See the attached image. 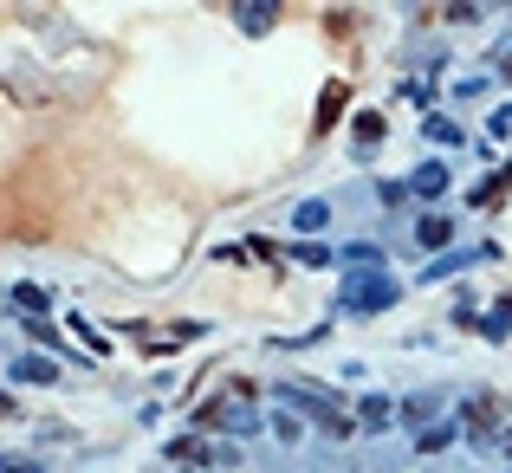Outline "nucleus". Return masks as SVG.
Segmentation results:
<instances>
[{"mask_svg":"<svg viewBox=\"0 0 512 473\" xmlns=\"http://www.w3.org/2000/svg\"><path fill=\"white\" fill-rule=\"evenodd\" d=\"M279 396H286V402H299V409H312L318 422L331 428V435H350V409H344L338 396H325V389H318V383H286V389H279Z\"/></svg>","mask_w":512,"mask_h":473,"instance_id":"obj_1","label":"nucleus"},{"mask_svg":"<svg viewBox=\"0 0 512 473\" xmlns=\"http://www.w3.org/2000/svg\"><path fill=\"white\" fill-rule=\"evenodd\" d=\"M441 188H448V169H441V162L415 169V195H441Z\"/></svg>","mask_w":512,"mask_h":473,"instance_id":"obj_2","label":"nucleus"},{"mask_svg":"<svg viewBox=\"0 0 512 473\" xmlns=\"http://www.w3.org/2000/svg\"><path fill=\"white\" fill-rule=\"evenodd\" d=\"M13 376H20V383H52V363H46V357H26Z\"/></svg>","mask_w":512,"mask_h":473,"instance_id":"obj_3","label":"nucleus"},{"mask_svg":"<svg viewBox=\"0 0 512 473\" xmlns=\"http://www.w3.org/2000/svg\"><path fill=\"white\" fill-rule=\"evenodd\" d=\"M363 428H389V402H383V396L363 402Z\"/></svg>","mask_w":512,"mask_h":473,"instance_id":"obj_4","label":"nucleus"},{"mask_svg":"<svg viewBox=\"0 0 512 473\" xmlns=\"http://www.w3.org/2000/svg\"><path fill=\"white\" fill-rule=\"evenodd\" d=\"M422 240H428V247H441V240H448V221H441V214H428V221H422Z\"/></svg>","mask_w":512,"mask_h":473,"instance_id":"obj_5","label":"nucleus"},{"mask_svg":"<svg viewBox=\"0 0 512 473\" xmlns=\"http://www.w3.org/2000/svg\"><path fill=\"white\" fill-rule=\"evenodd\" d=\"M344 260H350V266H357V273H370V266H376V260H383V253H376V247H350V253H344Z\"/></svg>","mask_w":512,"mask_h":473,"instance_id":"obj_6","label":"nucleus"},{"mask_svg":"<svg viewBox=\"0 0 512 473\" xmlns=\"http://www.w3.org/2000/svg\"><path fill=\"white\" fill-rule=\"evenodd\" d=\"M292 260H299V266H331V253H325V247H299Z\"/></svg>","mask_w":512,"mask_h":473,"instance_id":"obj_7","label":"nucleus"},{"mask_svg":"<svg viewBox=\"0 0 512 473\" xmlns=\"http://www.w3.org/2000/svg\"><path fill=\"white\" fill-rule=\"evenodd\" d=\"M7 473H26V467H20V461H13V467H7Z\"/></svg>","mask_w":512,"mask_h":473,"instance_id":"obj_8","label":"nucleus"}]
</instances>
